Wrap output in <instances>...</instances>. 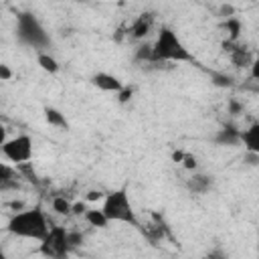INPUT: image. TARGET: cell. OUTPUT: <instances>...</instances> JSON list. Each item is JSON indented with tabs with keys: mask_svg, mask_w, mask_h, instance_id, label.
Segmentation results:
<instances>
[{
	"mask_svg": "<svg viewBox=\"0 0 259 259\" xmlns=\"http://www.w3.org/2000/svg\"><path fill=\"white\" fill-rule=\"evenodd\" d=\"M99 198H103V192H99V190L87 192V200H99Z\"/></svg>",
	"mask_w": 259,
	"mask_h": 259,
	"instance_id": "f546056e",
	"label": "cell"
},
{
	"mask_svg": "<svg viewBox=\"0 0 259 259\" xmlns=\"http://www.w3.org/2000/svg\"><path fill=\"white\" fill-rule=\"evenodd\" d=\"M154 49V63H164V61H190V53L186 51V47L180 42V38L176 36L174 30L170 28H162L158 32L156 42L152 45Z\"/></svg>",
	"mask_w": 259,
	"mask_h": 259,
	"instance_id": "3957f363",
	"label": "cell"
},
{
	"mask_svg": "<svg viewBox=\"0 0 259 259\" xmlns=\"http://www.w3.org/2000/svg\"><path fill=\"white\" fill-rule=\"evenodd\" d=\"M241 144L245 146L247 152L259 154V121L249 125L245 132H241Z\"/></svg>",
	"mask_w": 259,
	"mask_h": 259,
	"instance_id": "9c48e42d",
	"label": "cell"
},
{
	"mask_svg": "<svg viewBox=\"0 0 259 259\" xmlns=\"http://www.w3.org/2000/svg\"><path fill=\"white\" fill-rule=\"evenodd\" d=\"M245 160H247V164H259V154H255V152H247V156H245Z\"/></svg>",
	"mask_w": 259,
	"mask_h": 259,
	"instance_id": "f1b7e54d",
	"label": "cell"
},
{
	"mask_svg": "<svg viewBox=\"0 0 259 259\" xmlns=\"http://www.w3.org/2000/svg\"><path fill=\"white\" fill-rule=\"evenodd\" d=\"M152 22H154V16H152L150 12L140 14V16L136 18L134 26H132V36H134V38H144V36H148L150 28H152Z\"/></svg>",
	"mask_w": 259,
	"mask_h": 259,
	"instance_id": "30bf717a",
	"label": "cell"
},
{
	"mask_svg": "<svg viewBox=\"0 0 259 259\" xmlns=\"http://www.w3.org/2000/svg\"><path fill=\"white\" fill-rule=\"evenodd\" d=\"M85 210H87V206H85V202H75L73 204V214H85Z\"/></svg>",
	"mask_w": 259,
	"mask_h": 259,
	"instance_id": "484cf974",
	"label": "cell"
},
{
	"mask_svg": "<svg viewBox=\"0 0 259 259\" xmlns=\"http://www.w3.org/2000/svg\"><path fill=\"white\" fill-rule=\"evenodd\" d=\"M49 223L45 212L36 206V208H28L22 212H16L10 223H8V231L16 237H26V239H38L42 241L49 233Z\"/></svg>",
	"mask_w": 259,
	"mask_h": 259,
	"instance_id": "6da1fadb",
	"label": "cell"
},
{
	"mask_svg": "<svg viewBox=\"0 0 259 259\" xmlns=\"http://www.w3.org/2000/svg\"><path fill=\"white\" fill-rule=\"evenodd\" d=\"M138 59H140V61H150V63H154V49H152V45H142V47H138Z\"/></svg>",
	"mask_w": 259,
	"mask_h": 259,
	"instance_id": "d6986e66",
	"label": "cell"
},
{
	"mask_svg": "<svg viewBox=\"0 0 259 259\" xmlns=\"http://www.w3.org/2000/svg\"><path fill=\"white\" fill-rule=\"evenodd\" d=\"M251 77L253 79H259V57L253 59V63H251Z\"/></svg>",
	"mask_w": 259,
	"mask_h": 259,
	"instance_id": "4316f807",
	"label": "cell"
},
{
	"mask_svg": "<svg viewBox=\"0 0 259 259\" xmlns=\"http://www.w3.org/2000/svg\"><path fill=\"white\" fill-rule=\"evenodd\" d=\"M241 111H243V105H241V103H237L235 99H231V101H229V113L237 115V113H241Z\"/></svg>",
	"mask_w": 259,
	"mask_h": 259,
	"instance_id": "603a6c76",
	"label": "cell"
},
{
	"mask_svg": "<svg viewBox=\"0 0 259 259\" xmlns=\"http://www.w3.org/2000/svg\"><path fill=\"white\" fill-rule=\"evenodd\" d=\"M210 184H212V180H210V176H206V174H192V176L188 178V182H186L188 190L194 192V194H204V192L210 188Z\"/></svg>",
	"mask_w": 259,
	"mask_h": 259,
	"instance_id": "8fae6325",
	"label": "cell"
},
{
	"mask_svg": "<svg viewBox=\"0 0 259 259\" xmlns=\"http://www.w3.org/2000/svg\"><path fill=\"white\" fill-rule=\"evenodd\" d=\"M0 186L2 188H16V180H12V170L6 166V164H2V168H0Z\"/></svg>",
	"mask_w": 259,
	"mask_h": 259,
	"instance_id": "e0dca14e",
	"label": "cell"
},
{
	"mask_svg": "<svg viewBox=\"0 0 259 259\" xmlns=\"http://www.w3.org/2000/svg\"><path fill=\"white\" fill-rule=\"evenodd\" d=\"M229 51H231V59H233V63H235L237 67H243V65H247V63H253V61H249V55H247L241 47L229 49Z\"/></svg>",
	"mask_w": 259,
	"mask_h": 259,
	"instance_id": "ac0fdd59",
	"label": "cell"
},
{
	"mask_svg": "<svg viewBox=\"0 0 259 259\" xmlns=\"http://www.w3.org/2000/svg\"><path fill=\"white\" fill-rule=\"evenodd\" d=\"M57 2H81V0H57Z\"/></svg>",
	"mask_w": 259,
	"mask_h": 259,
	"instance_id": "1f68e13d",
	"label": "cell"
},
{
	"mask_svg": "<svg viewBox=\"0 0 259 259\" xmlns=\"http://www.w3.org/2000/svg\"><path fill=\"white\" fill-rule=\"evenodd\" d=\"M69 243H71V247L81 245L83 243V235L81 233H69Z\"/></svg>",
	"mask_w": 259,
	"mask_h": 259,
	"instance_id": "7402d4cb",
	"label": "cell"
},
{
	"mask_svg": "<svg viewBox=\"0 0 259 259\" xmlns=\"http://www.w3.org/2000/svg\"><path fill=\"white\" fill-rule=\"evenodd\" d=\"M101 208H103V212L107 214L109 221L130 223V225H136L138 227V219H136V212L132 208L130 194H127L125 188H119V190H113V192L105 194Z\"/></svg>",
	"mask_w": 259,
	"mask_h": 259,
	"instance_id": "277c9868",
	"label": "cell"
},
{
	"mask_svg": "<svg viewBox=\"0 0 259 259\" xmlns=\"http://www.w3.org/2000/svg\"><path fill=\"white\" fill-rule=\"evenodd\" d=\"M182 164H184V168H186V170H196V158H194V156H190V154H184Z\"/></svg>",
	"mask_w": 259,
	"mask_h": 259,
	"instance_id": "44dd1931",
	"label": "cell"
},
{
	"mask_svg": "<svg viewBox=\"0 0 259 259\" xmlns=\"http://www.w3.org/2000/svg\"><path fill=\"white\" fill-rule=\"evenodd\" d=\"M130 97H132V89H130V87H123V89L119 91V101H121V103H125Z\"/></svg>",
	"mask_w": 259,
	"mask_h": 259,
	"instance_id": "83f0119b",
	"label": "cell"
},
{
	"mask_svg": "<svg viewBox=\"0 0 259 259\" xmlns=\"http://www.w3.org/2000/svg\"><path fill=\"white\" fill-rule=\"evenodd\" d=\"M45 119H47L51 125H55V127L69 130V121H67V117H65L59 109H55V107H47V109H45Z\"/></svg>",
	"mask_w": 259,
	"mask_h": 259,
	"instance_id": "4fadbf2b",
	"label": "cell"
},
{
	"mask_svg": "<svg viewBox=\"0 0 259 259\" xmlns=\"http://www.w3.org/2000/svg\"><path fill=\"white\" fill-rule=\"evenodd\" d=\"M53 210L59 212V214H71L73 204H71L65 196H55V198H53Z\"/></svg>",
	"mask_w": 259,
	"mask_h": 259,
	"instance_id": "9a60e30c",
	"label": "cell"
},
{
	"mask_svg": "<svg viewBox=\"0 0 259 259\" xmlns=\"http://www.w3.org/2000/svg\"><path fill=\"white\" fill-rule=\"evenodd\" d=\"M225 28L229 30V38L231 40H237L239 38V32H241V20L237 16H231L225 20Z\"/></svg>",
	"mask_w": 259,
	"mask_h": 259,
	"instance_id": "2e32d148",
	"label": "cell"
},
{
	"mask_svg": "<svg viewBox=\"0 0 259 259\" xmlns=\"http://www.w3.org/2000/svg\"><path fill=\"white\" fill-rule=\"evenodd\" d=\"M71 249L69 243V231H65L63 227H51L47 237L40 243V253L47 257H65Z\"/></svg>",
	"mask_w": 259,
	"mask_h": 259,
	"instance_id": "5b68a950",
	"label": "cell"
},
{
	"mask_svg": "<svg viewBox=\"0 0 259 259\" xmlns=\"http://www.w3.org/2000/svg\"><path fill=\"white\" fill-rule=\"evenodd\" d=\"M257 249H259V247H257Z\"/></svg>",
	"mask_w": 259,
	"mask_h": 259,
	"instance_id": "d6a6232c",
	"label": "cell"
},
{
	"mask_svg": "<svg viewBox=\"0 0 259 259\" xmlns=\"http://www.w3.org/2000/svg\"><path fill=\"white\" fill-rule=\"evenodd\" d=\"M38 65H40V69H45V71H49V73H57V71H59L57 59L51 57V55H47V53H40V55H38Z\"/></svg>",
	"mask_w": 259,
	"mask_h": 259,
	"instance_id": "5bb4252c",
	"label": "cell"
},
{
	"mask_svg": "<svg viewBox=\"0 0 259 259\" xmlns=\"http://www.w3.org/2000/svg\"><path fill=\"white\" fill-rule=\"evenodd\" d=\"M235 14V8L231 6V4H223L221 6V16H225V18H231Z\"/></svg>",
	"mask_w": 259,
	"mask_h": 259,
	"instance_id": "cb8c5ba5",
	"label": "cell"
},
{
	"mask_svg": "<svg viewBox=\"0 0 259 259\" xmlns=\"http://www.w3.org/2000/svg\"><path fill=\"white\" fill-rule=\"evenodd\" d=\"M212 81H214V85H219V87H231V85H233V79H231L229 75L212 73Z\"/></svg>",
	"mask_w": 259,
	"mask_h": 259,
	"instance_id": "ffe728a7",
	"label": "cell"
},
{
	"mask_svg": "<svg viewBox=\"0 0 259 259\" xmlns=\"http://www.w3.org/2000/svg\"><path fill=\"white\" fill-rule=\"evenodd\" d=\"M214 142L219 146H237V144H241V132L235 125H223L214 134Z\"/></svg>",
	"mask_w": 259,
	"mask_h": 259,
	"instance_id": "ba28073f",
	"label": "cell"
},
{
	"mask_svg": "<svg viewBox=\"0 0 259 259\" xmlns=\"http://www.w3.org/2000/svg\"><path fill=\"white\" fill-rule=\"evenodd\" d=\"M16 36L22 45L32 49H47L51 47V36L38 22L32 12H18L16 14Z\"/></svg>",
	"mask_w": 259,
	"mask_h": 259,
	"instance_id": "7a4b0ae2",
	"label": "cell"
},
{
	"mask_svg": "<svg viewBox=\"0 0 259 259\" xmlns=\"http://www.w3.org/2000/svg\"><path fill=\"white\" fill-rule=\"evenodd\" d=\"M91 83L101 89V91H113V93H119L123 89V85L119 83V79L115 75H109V73H95L91 77Z\"/></svg>",
	"mask_w": 259,
	"mask_h": 259,
	"instance_id": "52a82bcc",
	"label": "cell"
},
{
	"mask_svg": "<svg viewBox=\"0 0 259 259\" xmlns=\"http://www.w3.org/2000/svg\"><path fill=\"white\" fill-rule=\"evenodd\" d=\"M2 154L14 164L28 162L32 158V140L28 136H16L2 144Z\"/></svg>",
	"mask_w": 259,
	"mask_h": 259,
	"instance_id": "8992f818",
	"label": "cell"
},
{
	"mask_svg": "<svg viewBox=\"0 0 259 259\" xmlns=\"http://www.w3.org/2000/svg\"><path fill=\"white\" fill-rule=\"evenodd\" d=\"M10 77H12V73H10L8 65H0V79H2V81H8Z\"/></svg>",
	"mask_w": 259,
	"mask_h": 259,
	"instance_id": "d4e9b609",
	"label": "cell"
},
{
	"mask_svg": "<svg viewBox=\"0 0 259 259\" xmlns=\"http://www.w3.org/2000/svg\"><path fill=\"white\" fill-rule=\"evenodd\" d=\"M85 221L89 223V225H93V227H99V229H103V227H107V223H109V219H107V214L103 212V208H87L85 210Z\"/></svg>",
	"mask_w": 259,
	"mask_h": 259,
	"instance_id": "7c38bea8",
	"label": "cell"
},
{
	"mask_svg": "<svg viewBox=\"0 0 259 259\" xmlns=\"http://www.w3.org/2000/svg\"><path fill=\"white\" fill-rule=\"evenodd\" d=\"M172 160H174V162H182V160H184V152H174V154H172Z\"/></svg>",
	"mask_w": 259,
	"mask_h": 259,
	"instance_id": "4dcf8cb0",
	"label": "cell"
}]
</instances>
